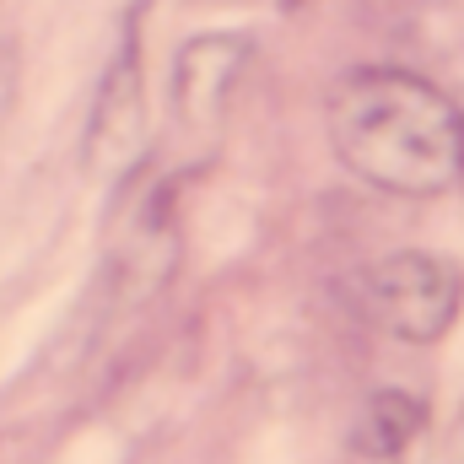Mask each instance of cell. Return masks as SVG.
I'll use <instances>...</instances> for the list:
<instances>
[{
    "mask_svg": "<svg viewBox=\"0 0 464 464\" xmlns=\"http://www.w3.org/2000/svg\"><path fill=\"white\" fill-rule=\"evenodd\" d=\"M330 146L341 168L394 200H432L459 184L464 114L427 82L394 65L346 71L330 92Z\"/></svg>",
    "mask_w": 464,
    "mask_h": 464,
    "instance_id": "6da1fadb",
    "label": "cell"
},
{
    "mask_svg": "<svg viewBox=\"0 0 464 464\" xmlns=\"http://www.w3.org/2000/svg\"><path fill=\"white\" fill-rule=\"evenodd\" d=\"M356 308L405 346H432L459 324L464 270L443 254H383L356 276Z\"/></svg>",
    "mask_w": 464,
    "mask_h": 464,
    "instance_id": "7a4b0ae2",
    "label": "cell"
},
{
    "mask_svg": "<svg viewBox=\"0 0 464 464\" xmlns=\"http://www.w3.org/2000/svg\"><path fill=\"white\" fill-rule=\"evenodd\" d=\"M82 162L92 179H130L146 162V71H140V44L135 27H124L114 60L98 82V103L87 119Z\"/></svg>",
    "mask_w": 464,
    "mask_h": 464,
    "instance_id": "3957f363",
    "label": "cell"
},
{
    "mask_svg": "<svg viewBox=\"0 0 464 464\" xmlns=\"http://www.w3.org/2000/svg\"><path fill=\"white\" fill-rule=\"evenodd\" d=\"M243 65H248V38H232V33H206V38H189L179 49V60H173V119L184 135L211 140L227 124Z\"/></svg>",
    "mask_w": 464,
    "mask_h": 464,
    "instance_id": "277c9868",
    "label": "cell"
},
{
    "mask_svg": "<svg viewBox=\"0 0 464 464\" xmlns=\"http://www.w3.org/2000/svg\"><path fill=\"white\" fill-rule=\"evenodd\" d=\"M179 265V227H173V200L162 184L140 189L135 206L119 222V243H114V292L124 308L151 303L168 276Z\"/></svg>",
    "mask_w": 464,
    "mask_h": 464,
    "instance_id": "5b68a950",
    "label": "cell"
},
{
    "mask_svg": "<svg viewBox=\"0 0 464 464\" xmlns=\"http://www.w3.org/2000/svg\"><path fill=\"white\" fill-rule=\"evenodd\" d=\"M427 432V400L411 389H378L351 421V459L389 464Z\"/></svg>",
    "mask_w": 464,
    "mask_h": 464,
    "instance_id": "8992f818",
    "label": "cell"
},
{
    "mask_svg": "<svg viewBox=\"0 0 464 464\" xmlns=\"http://www.w3.org/2000/svg\"><path fill=\"white\" fill-rule=\"evenodd\" d=\"M11 98H16V49L0 44V119L11 109Z\"/></svg>",
    "mask_w": 464,
    "mask_h": 464,
    "instance_id": "52a82bcc",
    "label": "cell"
},
{
    "mask_svg": "<svg viewBox=\"0 0 464 464\" xmlns=\"http://www.w3.org/2000/svg\"><path fill=\"white\" fill-rule=\"evenodd\" d=\"M454 464H464V416H459V432H454Z\"/></svg>",
    "mask_w": 464,
    "mask_h": 464,
    "instance_id": "ba28073f",
    "label": "cell"
},
{
    "mask_svg": "<svg viewBox=\"0 0 464 464\" xmlns=\"http://www.w3.org/2000/svg\"><path fill=\"white\" fill-rule=\"evenodd\" d=\"M459 184H464V162H459Z\"/></svg>",
    "mask_w": 464,
    "mask_h": 464,
    "instance_id": "9c48e42d",
    "label": "cell"
},
{
    "mask_svg": "<svg viewBox=\"0 0 464 464\" xmlns=\"http://www.w3.org/2000/svg\"><path fill=\"white\" fill-rule=\"evenodd\" d=\"M351 464H362V459H351Z\"/></svg>",
    "mask_w": 464,
    "mask_h": 464,
    "instance_id": "30bf717a",
    "label": "cell"
}]
</instances>
